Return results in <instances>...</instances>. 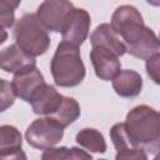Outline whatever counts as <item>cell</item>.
Here are the masks:
<instances>
[{"instance_id":"obj_9","label":"cell","mask_w":160,"mask_h":160,"mask_svg":"<svg viewBox=\"0 0 160 160\" xmlns=\"http://www.w3.org/2000/svg\"><path fill=\"white\" fill-rule=\"evenodd\" d=\"M90 60L95 75L100 80L110 81L121 70L119 56L111 50L102 46H92V49L90 50Z\"/></svg>"},{"instance_id":"obj_5","label":"cell","mask_w":160,"mask_h":160,"mask_svg":"<svg viewBox=\"0 0 160 160\" xmlns=\"http://www.w3.org/2000/svg\"><path fill=\"white\" fill-rule=\"evenodd\" d=\"M64 129L65 128L52 118H39L26 128L25 139L30 146L39 150H46L61 141Z\"/></svg>"},{"instance_id":"obj_1","label":"cell","mask_w":160,"mask_h":160,"mask_svg":"<svg viewBox=\"0 0 160 160\" xmlns=\"http://www.w3.org/2000/svg\"><path fill=\"white\" fill-rule=\"evenodd\" d=\"M111 28L120 36L131 56L148 60L159 54L160 40L154 30L144 24L142 15L132 5H120L112 12Z\"/></svg>"},{"instance_id":"obj_2","label":"cell","mask_w":160,"mask_h":160,"mask_svg":"<svg viewBox=\"0 0 160 160\" xmlns=\"http://www.w3.org/2000/svg\"><path fill=\"white\" fill-rule=\"evenodd\" d=\"M132 144L149 154L160 152V111L149 105L132 108L125 119Z\"/></svg>"},{"instance_id":"obj_17","label":"cell","mask_w":160,"mask_h":160,"mask_svg":"<svg viewBox=\"0 0 160 160\" xmlns=\"http://www.w3.org/2000/svg\"><path fill=\"white\" fill-rule=\"evenodd\" d=\"M22 136L12 125H1L0 128V150L21 148Z\"/></svg>"},{"instance_id":"obj_10","label":"cell","mask_w":160,"mask_h":160,"mask_svg":"<svg viewBox=\"0 0 160 160\" xmlns=\"http://www.w3.org/2000/svg\"><path fill=\"white\" fill-rule=\"evenodd\" d=\"M64 95H61L52 85L45 84L30 101L31 109L36 115L51 116L61 106Z\"/></svg>"},{"instance_id":"obj_25","label":"cell","mask_w":160,"mask_h":160,"mask_svg":"<svg viewBox=\"0 0 160 160\" xmlns=\"http://www.w3.org/2000/svg\"><path fill=\"white\" fill-rule=\"evenodd\" d=\"M159 40H160V34H159Z\"/></svg>"},{"instance_id":"obj_21","label":"cell","mask_w":160,"mask_h":160,"mask_svg":"<svg viewBox=\"0 0 160 160\" xmlns=\"http://www.w3.org/2000/svg\"><path fill=\"white\" fill-rule=\"evenodd\" d=\"M15 101V94L12 91L11 84L5 79H1V111H5Z\"/></svg>"},{"instance_id":"obj_12","label":"cell","mask_w":160,"mask_h":160,"mask_svg":"<svg viewBox=\"0 0 160 160\" xmlns=\"http://www.w3.org/2000/svg\"><path fill=\"white\" fill-rule=\"evenodd\" d=\"M112 89L120 98H135L142 90L141 75L131 69L120 70V72L111 80Z\"/></svg>"},{"instance_id":"obj_13","label":"cell","mask_w":160,"mask_h":160,"mask_svg":"<svg viewBox=\"0 0 160 160\" xmlns=\"http://www.w3.org/2000/svg\"><path fill=\"white\" fill-rule=\"evenodd\" d=\"M36 65L35 58L25 54L16 44L9 45L1 50L0 54V66L6 72H18L21 69Z\"/></svg>"},{"instance_id":"obj_24","label":"cell","mask_w":160,"mask_h":160,"mask_svg":"<svg viewBox=\"0 0 160 160\" xmlns=\"http://www.w3.org/2000/svg\"><path fill=\"white\" fill-rule=\"evenodd\" d=\"M99 160H106V159H99Z\"/></svg>"},{"instance_id":"obj_4","label":"cell","mask_w":160,"mask_h":160,"mask_svg":"<svg viewBox=\"0 0 160 160\" xmlns=\"http://www.w3.org/2000/svg\"><path fill=\"white\" fill-rule=\"evenodd\" d=\"M15 44L28 55H44L50 46V36L39 22L36 14H24L15 24L12 32Z\"/></svg>"},{"instance_id":"obj_20","label":"cell","mask_w":160,"mask_h":160,"mask_svg":"<svg viewBox=\"0 0 160 160\" xmlns=\"http://www.w3.org/2000/svg\"><path fill=\"white\" fill-rule=\"evenodd\" d=\"M115 160H148V154L140 148H129L116 151Z\"/></svg>"},{"instance_id":"obj_11","label":"cell","mask_w":160,"mask_h":160,"mask_svg":"<svg viewBox=\"0 0 160 160\" xmlns=\"http://www.w3.org/2000/svg\"><path fill=\"white\" fill-rule=\"evenodd\" d=\"M90 42L92 46H102L111 50L119 58L126 52V48L120 36L108 22H102L95 28V30L90 35Z\"/></svg>"},{"instance_id":"obj_19","label":"cell","mask_w":160,"mask_h":160,"mask_svg":"<svg viewBox=\"0 0 160 160\" xmlns=\"http://www.w3.org/2000/svg\"><path fill=\"white\" fill-rule=\"evenodd\" d=\"M145 69L148 76L156 85H160V52L152 55L145 61Z\"/></svg>"},{"instance_id":"obj_23","label":"cell","mask_w":160,"mask_h":160,"mask_svg":"<svg viewBox=\"0 0 160 160\" xmlns=\"http://www.w3.org/2000/svg\"><path fill=\"white\" fill-rule=\"evenodd\" d=\"M152 160H160V152H159V154H156V156H155Z\"/></svg>"},{"instance_id":"obj_18","label":"cell","mask_w":160,"mask_h":160,"mask_svg":"<svg viewBox=\"0 0 160 160\" xmlns=\"http://www.w3.org/2000/svg\"><path fill=\"white\" fill-rule=\"evenodd\" d=\"M20 5V1H9V0H1L0 1V20H1V28L2 30L11 28L15 22V9Z\"/></svg>"},{"instance_id":"obj_6","label":"cell","mask_w":160,"mask_h":160,"mask_svg":"<svg viewBox=\"0 0 160 160\" xmlns=\"http://www.w3.org/2000/svg\"><path fill=\"white\" fill-rule=\"evenodd\" d=\"M75 6L66 0H45L36 10V18L46 31L61 32L65 19Z\"/></svg>"},{"instance_id":"obj_16","label":"cell","mask_w":160,"mask_h":160,"mask_svg":"<svg viewBox=\"0 0 160 160\" xmlns=\"http://www.w3.org/2000/svg\"><path fill=\"white\" fill-rule=\"evenodd\" d=\"M79 116H80V105H79V102L74 98L64 96L62 104L59 108V110L49 118L55 119L64 128H66L70 124L75 122L79 119Z\"/></svg>"},{"instance_id":"obj_14","label":"cell","mask_w":160,"mask_h":160,"mask_svg":"<svg viewBox=\"0 0 160 160\" xmlns=\"http://www.w3.org/2000/svg\"><path fill=\"white\" fill-rule=\"evenodd\" d=\"M75 141L81 148L91 151V152H100L104 154L106 151V142L102 136V134L92 128H85L81 129L76 136Z\"/></svg>"},{"instance_id":"obj_3","label":"cell","mask_w":160,"mask_h":160,"mask_svg":"<svg viewBox=\"0 0 160 160\" xmlns=\"http://www.w3.org/2000/svg\"><path fill=\"white\" fill-rule=\"evenodd\" d=\"M50 71L56 86L75 88L85 78L86 70L78 46L61 41L50 61Z\"/></svg>"},{"instance_id":"obj_22","label":"cell","mask_w":160,"mask_h":160,"mask_svg":"<svg viewBox=\"0 0 160 160\" xmlns=\"http://www.w3.org/2000/svg\"><path fill=\"white\" fill-rule=\"evenodd\" d=\"M0 160H28V158L21 148H15L0 150Z\"/></svg>"},{"instance_id":"obj_15","label":"cell","mask_w":160,"mask_h":160,"mask_svg":"<svg viewBox=\"0 0 160 160\" xmlns=\"http://www.w3.org/2000/svg\"><path fill=\"white\" fill-rule=\"evenodd\" d=\"M41 160H92V156L80 148H50L44 150Z\"/></svg>"},{"instance_id":"obj_7","label":"cell","mask_w":160,"mask_h":160,"mask_svg":"<svg viewBox=\"0 0 160 160\" xmlns=\"http://www.w3.org/2000/svg\"><path fill=\"white\" fill-rule=\"evenodd\" d=\"M10 84L15 96L30 104L32 98L46 82L36 65H30L15 72Z\"/></svg>"},{"instance_id":"obj_8","label":"cell","mask_w":160,"mask_h":160,"mask_svg":"<svg viewBox=\"0 0 160 160\" xmlns=\"http://www.w3.org/2000/svg\"><path fill=\"white\" fill-rule=\"evenodd\" d=\"M90 24V14L85 9L74 8L65 19V22L61 29L62 41L70 42L79 48L89 35Z\"/></svg>"}]
</instances>
